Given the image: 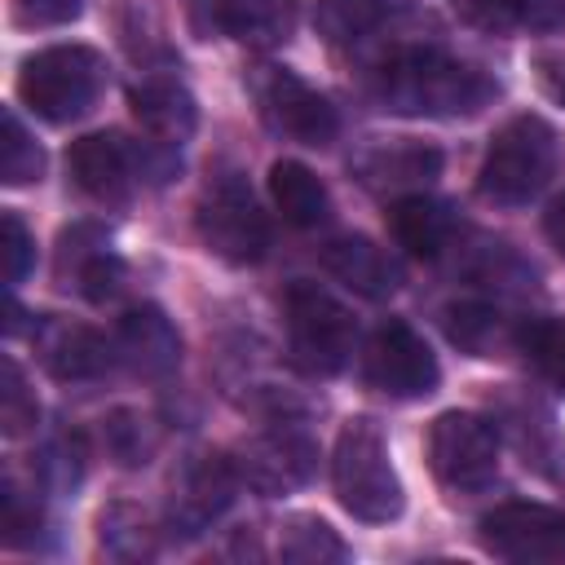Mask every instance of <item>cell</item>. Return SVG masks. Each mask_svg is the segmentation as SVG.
Wrapping results in <instances>:
<instances>
[{
  "label": "cell",
  "mask_w": 565,
  "mask_h": 565,
  "mask_svg": "<svg viewBox=\"0 0 565 565\" xmlns=\"http://www.w3.org/2000/svg\"><path fill=\"white\" fill-rule=\"evenodd\" d=\"M375 97L384 110L411 119H468L499 97V84L441 49H406L380 66Z\"/></svg>",
  "instance_id": "cell-1"
},
{
  "label": "cell",
  "mask_w": 565,
  "mask_h": 565,
  "mask_svg": "<svg viewBox=\"0 0 565 565\" xmlns=\"http://www.w3.org/2000/svg\"><path fill=\"white\" fill-rule=\"evenodd\" d=\"M331 486L340 508L353 521L366 525H388L402 516V481L397 468L388 459V441L380 433V424L371 415H353L344 419V428L335 433V450H331Z\"/></svg>",
  "instance_id": "cell-2"
},
{
  "label": "cell",
  "mask_w": 565,
  "mask_h": 565,
  "mask_svg": "<svg viewBox=\"0 0 565 565\" xmlns=\"http://www.w3.org/2000/svg\"><path fill=\"white\" fill-rule=\"evenodd\" d=\"M561 163H565V146L556 128L543 115H516L490 137L477 168V190L490 203L516 207L543 194L547 181L561 172Z\"/></svg>",
  "instance_id": "cell-3"
},
{
  "label": "cell",
  "mask_w": 565,
  "mask_h": 565,
  "mask_svg": "<svg viewBox=\"0 0 565 565\" xmlns=\"http://www.w3.org/2000/svg\"><path fill=\"white\" fill-rule=\"evenodd\" d=\"M106 84V62L88 44H53L22 62L18 71V97L31 115L49 124H71L93 110L97 93Z\"/></svg>",
  "instance_id": "cell-4"
},
{
  "label": "cell",
  "mask_w": 565,
  "mask_h": 565,
  "mask_svg": "<svg viewBox=\"0 0 565 565\" xmlns=\"http://www.w3.org/2000/svg\"><path fill=\"white\" fill-rule=\"evenodd\" d=\"M287 313V353L305 375H335L353 353V318L349 309L322 291L318 282H291L282 296Z\"/></svg>",
  "instance_id": "cell-5"
},
{
  "label": "cell",
  "mask_w": 565,
  "mask_h": 565,
  "mask_svg": "<svg viewBox=\"0 0 565 565\" xmlns=\"http://www.w3.org/2000/svg\"><path fill=\"white\" fill-rule=\"evenodd\" d=\"M194 225H199L203 247L230 265H252L269 247V221L256 207V199L238 172H221L207 181V190L194 207Z\"/></svg>",
  "instance_id": "cell-6"
},
{
  "label": "cell",
  "mask_w": 565,
  "mask_h": 565,
  "mask_svg": "<svg viewBox=\"0 0 565 565\" xmlns=\"http://www.w3.org/2000/svg\"><path fill=\"white\" fill-rule=\"evenodd\" d=\"M428 468L455 494H477L499 472V433L486 415L446 411L428 428Z\"/></svg>",
  "instance_id": "cell-7"
},
{
  "label": "cell",
  "mask_w": 565,
  "mask_h": 565,
  "mask_svg": "<svg viewBox=\"0 0 565 565\" xmlns=\"http://www.w3.org/2000/svg\"><path fill=\"white\" fill-rule=\"evenodd\" d=\"M362 375L371 388H380L384 397H428L441 380V366L433 358V349L424 344V335L402 322V318H388L371 331V344H366V362H362Z\"/></svg>",
  "instance_id": "cell-8"
},
{
  "label": "cell",
  "mask_w": 565,
  "mask_h": 565,
  "mask_svg": "<svg viewBox=\"0 0 565 565\" xmlns=\"http://www.w3.org/2000/svg\"><path fill=\"white\" fill-rule=\"evenodd\" d=\"M256 102H260L265 124H269L278 137H287V141H300V146H331L335 132H340L335 106H331L318 88H309L300 75H291V71H282V66H274V71L260 75Z\"/></svg>",
  "instance_id": "cell-9"
},
{
  "label": "cell",
  "mask_w": 565,
  "mask_h": 565,
  "mask_svg": "<svg viewBox=\"0 0 565 565\" xmlns=\"http://www.w3.org/2000/svg\"><path fill=\"white\" fill-rule=\"evenodd\" d=\"M238 463L225 455H194L168 494V534L172 539H194L203 534L238 494Z\"/></svg>",
  "instance_id": "cell-10"
},
{
  "label": "cell",
  "mask_w": 565,
  "mask_h": 565,
  "mask_svg": "<svg viewBox=\"0 0 565 565\" xmlns=\"http://www.w3.org/2000/svg\"><path fill=\"white\" fill-rule=\"evenodd\" d=\"M477 534L503 561H565V512L547 503H499L481 516Z\"/></svg>",
  "instance_id": "cell-11"
},
{
  "label": "cell",
  "mask_w": 565,
  "mask_h": 565,
  "mask_svg": "<svg viewBox=\"0 0 565 565\" xmlns=\"http://www.w3.org/2000/svg\"><path fill=\"white\" fill-rule=\"evenodd\" d=\"M238 477L265 494V499H282L291 490H300L313 468H318V446L300 433V428H269L260 437H252L243 450H238Z\"/></svg>",
  "instance_id": "cell-12"
},
{
  "label": "cell",
  "mask_w": 565,
  "mask_h": 565,
  "mask_svg": "<svg viewBox=\"0 0 565 565\" xmlns=\"http://www.w3.org/2000/svg\"><path fill=\"white\" fill-rule=\"evenodd\" d=\"M35 353H40L44 371L53 380H62V384L97 380L119 362L115 358V340L97 335L93 327L62 322V318H40L35 322Z\"/></svg>",
  "instance_id": "cell-13"
},
{
  "label": "cell",
  "mask_w": 565,
  "mask_h": 565,
  "mask_svg": "<svg viewBox=\"0 0 565 565\" xmlns=\"http://www.w3.org/2000/svg\"><path fill=\"white\" fill-rule=\"evenodd\" d=\"M115 358L146 380H163L181 366V335L159 305H137L115 327Z\"/></svg>",
  "instance_id": "cell-14"
},
{
  "label": "cell",
  "mask_w": 565,
  "mask_h": 565,
  "mask_svg": "<svg viewBox=\"0 0 565 565\" xmlns=\"http://www.w3.org/2000/svg\"><path fill=\"white\" fill-rule=\"evenodd\" d=\"M66 172L71 181L97 199V203H124L132 181H137V159L132 146L119 132H88L71 146L66 154Z\"/></svg>",
  "instance_id": "cell-15"
},
{
  "label": "cell",
  "mask_w": 565,
  "mask_h": 565,
  "mask_svg": "<svg viewBox=\"0 0 565 565\" xmlns=\"http://www.w3.org/2000/svg\"><path fill=\"white\" fill-rule=\"evenodd\" d=\"M57 278L66 287H75L84 300L93 305H106L119 296L124 287V260L106 247V234L93 230V225H75L62 234V247H57Z\"/></svg>",
  "instance_id": "cell-16"
},
{
  "label": "cell",
  "mask_w": 565,
  "mask_h": 565,
  "mask_svg": "<svg viewBox=\"0 0 565 565\" xmlns=\"http://www.w3.org/2000/svg\"><path fill=\"white\" fill-rule=\"evenodd\" d=\"M353 172L375 194H384V190L415 194L419 185L441 177V150L424 146V141H388V146L380 141V146H371L353 159Z\"/></svg>",
  "instance_id": "cell-17"
},
{
  "label": "cell",
  "mask_w": 565,
  "mask_h": 565,
  "mask_svg": "<svg viewBox=\"0 0 565 565\" xmlns=\"http://www.w3.org/2000/svg\"><path fill=\"white\" fill-rule=\"evenodd\" d=\"M322 265L349 287L358 291L362 300H388L397 287H402V269L397 260L371 243L366 234H344V238H331L322 247Z\"/></svg>",
  "instance_id": "cell-18"
},
{
  "label": "cell",
  "mask_w": 565,
  "mask_h": 565,
  "mask_svg": "<svg viewBox=\"0 0 565 565\" xmlns=\"http://www.w3.org/2000/svg\"><path fill=\"white\" fill-rule=\"evenodd\" d=\"M388 230L393 238L419 256V260H437L455 234H459V216L450 212V203L441 199H428V194H402L393 207H388Z\"/></svg>",
  "instance_id": "cell-19"
},
{
  "label": "cell",
  "mask_w": 565,
  "mask_h": 565,
  "mask_svg": "<svg viewBox=\"0 0 565 565\" xmlns=\"http://www.w3.org/2000/svg\"><path fill=\"white\" fill-rule=\"evenodd\" d=\"M137 124L159 141V146H181L199 128V106L177 79H146L128 93Z\"/></svg>",
  "instance_id": "cell-20"
},
{
  "label": "cell",
  "mask_w": 565,
  "mask_h": 565,
  "mask_svg": "<svg viewBox=\"0 0 565 565\" xmlns=\"http://www.w3.org/2000/svg\"><path fill=\"white\" fill-rule=\"evenodd\" d=\"M212 18L247 49H278L296 31V0H212Z\"/></svg>",
  "instance_id": "cell-21"
},
{
  "label": "cell",
  "mask_w": 565,
  "mask_h": 565,
  "mask_svg": "<svg viewBox=\"0 0 565 565\" xmlns=\"http://www.w3.org/2000/svg\"><path fill=\"white\" fill-rule=\"evenodd\" d=\"M269 194H274V207L282 212V221L309 230V225H322L331 216V194L322 185V177L296 159H278L269 168Z\"/></svg>",
  "instance_id": "cell-22"
},
{
  "label": "cell",
  "mask_w": 565,
  "mask_h": 565,
  "mask_svg": "<svg viewBox=\"0 0 565 565\" xmlns=\"http://www.w3.org/2000/svg\"><path fill=\"white\" fill-rule=\"evenodd\" d=\"M446 4L481 31H512V26L552 31L565 22V0H446Z\"/></svg>",
  "instance_id": "cell-23"
},
{
  "label": "cell",
  "mask_w": 565,
  "mask_h": 565,
  "mask_svg": "<svg viewBox=\"0 0 565 565\" xmlns=\"http://www.w3.org/2000/svg\"><path fill=\"white\" fill-rule=\"evenodd\" d=\"M441 327H446V340L459 344L472 358H490L503 344V318H499V309H490L481 300L446 305L441 309Z\"/></svg>",
  "instance_id": "cell-24"
},
{
  "label": "cell",
  "mask_w": 565,
  "mask_h": 565,
  "mask_svg": "<svg viewBox=\"0 0 565 565\" xmlns=\"http://www.w3.org/2000/svg\"><path fill=\"white\" fill-rule=\"evenodd\" d=\"M516 349L565 397V318H530V322H521L516 327Z\"/></svg>",
  "instance_id": "cell-25"
},
{
  "label": "cell",
  "mask_w": 565,
  "mask_h": 565,
  "mask_svg": "<svg viewBox=\"0 0 565 565\" xmlns=\"http://www.w3.org/2000/svg\"><path fill=\"white\" fill-rule=\"evenodd\" d=\"M384 18V0H318L313 26L327 44H353L371 35Z\"/></svg>",
  "instance_id": "cell-26"
},
{
  "label": "cell",
  "mask_w": 565,
  "mask_h": 565,
  "mask_svg": "<svg viewBox=\"0 0 565 565\" xmlns=\"http://www.w3.org/2000/svg\"><path fill=\"white\" fill-rule=\"evenodd\" d=\"M278 556L296 561V565H322V561H344L349 547L340 543V534L318 521V516H291L282 539H278Z\"/></svg>",
  "instance_id": "cell-27"
},
{
  "label": "cell",
  "mask_w": 565,
  "mask_h": 565,
  "mask_svg": "<svg viewBox=\"0 0 565 565\" xmlns=\"http://www.w3.org/2000/svg\"><path fill=\"white\" fill-rule=\"evenodd\" d=\"M0 172L4 185H31L44 172V150L31 141V132L22 128V119L13 110H4V141H0Z\"/></svg>",
  "instance_id": "cell-28"
},
{
  "label": "cell",
  "mask_w": 565,
  "mask_h": 565,
  "mask_svg": "<svg viewBox=\"0 0 565 565\" xmlns=\"http://www.w3.org/2000/svg\"><path fill=\"white\" fill-rule=\"evenodd\" d=\"M106 450H110L124 468L146 463V455L154 450V428H150V419H141L137 411H115V415L106 419Z\"/></svg>",
  "instance_id": "cell-29"
},
{
  "label": "cell",
  "mask_w": 565,
  "mask_h": 565,
  "mask_svg": "<svg viewBox=\"0 0 565 565\" xmlns=\"http://www.w3.org/2000/svg\"><path fill=\"white\" fill-rule=\"evenodd\" d=\"M40 406H35V393L26 388V375L13 358L0 362V419H4V433H26L35 424Z\"/></svg>",
  "instance_id": "cell-30"
},
{
  "label": "cell",
  "mask_w": 565,
  "mask_h": 565,
  "mask_svg": "<svg viewBox=\"0 0 565 565\" xmlns=\"http://www.w3.org/2000/svg\"><path fill=\"white\" fill-rule=\"evenodd\" d=\"M84 459H88L84 437H79V433H57V437L49 441L44 459H40V472H44V481H49L53 490H75L79 477H84Z\"/></svg>",
  "instance_id": "cell-31"
},
{
  "label": "cell",
  "mask_w": 565,
  "mask_h": 565,
  "mask_svg": "<svg viewBox=\"0 0 565 565\" xmlns=\"http://www.w3.org/2000/svg\"><path fill=\"white\" fill-rule=\"evenodd\" d=\"M0 260H4V282H9V291L31 274V265H35V238H31V230L22 225V216L18 212H4L0 216Z\"/></svg>",
  "instance_id": "cell-32"
},
{
  "label": "cell",
  "mask_w": 565,
  "mask_h": 565,
  "mask_svg": "<svg viewBox=\"0 0 565 565\" xmlns=\"http://www.w3.org/2000/svg\"><path fill=\"white\" fill-rule=\"evenodd\" d=\"M40 530V503L35 494H26L13 477H4V543L9 547H22L31 543Z\"/></svg>",
  "instance_id": "cell-33"
},
{
  "label": "cell",
  "mask_w": 565,
  "mask_h": 565,
  "mask_svg": "<svg viewBox=\"0 0 565 565\" xmlns=\"http://www.w3.org/2000/svg\"><path fill=\"white\" fill-rule=\"evenodd\" d=\"M84 0H13V18L22 26H66L75 22Z\"/></svg>",
  "instance_id": "cell-34"
},
{
  "label": "cell",
  "mask_w": 565,
  "mask_h": 565,
  "mask_svg": "<svg viewBox=\"0 0 565 565\" xmlns=\"http://www.w3.org/2000/svg\"><path fill=\"white\" fill-rule=\"evenodd\" d=\"M534 79L556 106H565V53H539L534 57Z\"/></svg>",
  "instance_id": "cell-35"
},
{
  "label": "cell",
  "mask_w": 565,
  "mask_h": 565,
  "mask_svg": "<svg viewBox=\"0 0 565 565\" xmlns=\"http://www.w3.org/2000/svg\"><path fill=\"white\" fill-rule=\"evenodd\" d=\"M543 234H547V243L565 256V194H556L552 207L543 212Z\"/></svg>",
  "instance_id": "cell-36"
}]
</instances>
